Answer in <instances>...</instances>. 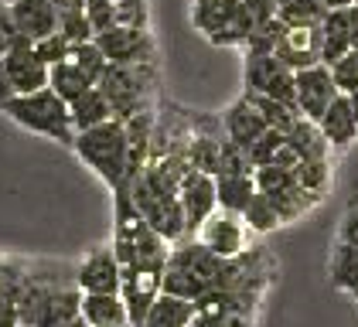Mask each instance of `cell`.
Masks as SVG:
<instances>
[{"mask_svg": "<svg viewBox=\"0 0 358 327\" xmlns=\"http://www.w3.org/2000/svg\"><path fill=\"white\" fill-rule=\"evenodd\" d=\"M348 99H352V109H355V123H358V92H352Z\"/></svg>", "mask_w": 358, "mask_h": 327, "instance_id": "cell-51", "label": "cell"}, {"mask_svg": "<svg viewBox=\"0 0 358 327\" xmlns=\"http://www.w3.org/2000/svg\"><path fill=\"white\" fill-rule=\"evenodd\" d=\"M3 116H10L17 126H24L31 133L48 136L55 143H65L72 147L76 143V123H72V109L69 103L58 96L55 89H38V92H28V96H14L0 106Z\"/></svg>", "mask_w": 358, "mask_h": 327, "instance_id": "cell-2", "label": "cell"}, {"mask_svg": "<svg viewBox=\"0 0 358 327\" xmlns=\"http://www.w3.org/2000/svg\"><path fill=\"white\" fill-rule=\"evenodd\" d=\"M222 130H225V136H229L232 143H239V147H246L249 150L259 136L270 130V123L263 119V112L256 109V103L243 92L232 106L222 112Z\"/></svg>", "mask_w": 358, "mask_h": 327, "instance_id": "cell-17", "label": "cell"}, {"mask_svg": "<svg viewBox=\"0 0 358 327\" xmlns=\"http://www.w3.org/2000/svg\"><path fill=\"white\" fill-rule=\"evenodd\" d=\"M127 327H130V324H127Z\"/></svg>", "mask_w": 358, "mask_h": 327, "instance_id": "cell-57", "label": "cell"}, {"mask_svg": "<svg viewBox=\"0 0 358 327\" xmlns=\"http://www.w3.org/2000/svg\"><path fill=\"white\" fill-rule=\"evenodd\" d=\"M331 286H338L341 293L358 300V249L348 242H338L331 249Z\"/></svg>", "mask_w": 358, "mask_h": 327, "instance_id": "cell-26", "label": "cell"}, {"mask_svg": "<svg viewBox=\"0 0 358 327\" xmlns=\"http://www.w3.org/2000/svg\"><path fill=\"white\" fill-rule=\"evenodd\" d=\"M338 242H348L358 249V198L348 201L345 215H341V225H338Z\"/></svg>", "mask_w": 358, "mask_h": 327, "instance_id": "cell-43", "label": "cell"}, {"mask_svg": "<svg viewBox=\"0 0 358 327\" xmlns=\"http://www.w3.org/2000/svg\"><path fill=\"white\" fill-rule=\"evenodd\" d=\"M328 68H331V79H334V85H338L341 96L358 92V52L355 48L345 54V58H338L334 65H328Z\"/></svg>", "mask_w": 358, "mask_h": 327, "instance_id": "cell-38", "label": "cell"}, {"mask_svg": "<svg viewBox=\"0 0 358 327\" xmlns=\"http://www.w3.org/2000/svg\"><path fill=\"white\" fill-rule=\"evenodd\" d=\"M55 3L58 14H65V10H85V0H52Z\"/></svg>", "mask_w": 358, "mask_h": 327, "instance_id": "cell-48", "label": "cell"}, {"mask_svg": "<svg viewBox=\"0 0 358 327\" xmlns=\"http://www.w3.org/2000/svg\"><path fill=\"white\" fill-rule=\"evenodd\" d=\"M287 143L297 150L301 161H331V143L324 140L321 126L307 116H297L294 126L287 130Z\"/></svg>", "mask_w": 358, "mask_h": 327, "instance_id": "cell-22", "label": "cell"}, {"mask_svg": "<svg viewBox=\"0 0 358 327\" xmlns=\"http://www.w3.org/2000/svg\"><path fill=\"white\" fill-rule=\"evenodd\" d=\"M113 10H116V27H140V31L150 27V3L147 0H116Z\"/></svg>", "mask_w": 358, "mask_h": 327, "instance_id": "cell-37", "label": "cell"}, {"mask_svg": "<svg viewBox=\"0 0 358 327\" xmlns=\"http://www.w3.org/2000/svg\"><path fill=\"white\" fill-rule=\"evenodd\" d=\"M154 82H157V61H147V65H110L96 85L110 99L113 116L130 119L140 109H154V103H150Z\"/></svg>", "mask_w": 358, "mask_h": 327, "instance_id": "cell-4", "label": "cell"}, {"mask_svg": "<svg viewBox=\"0 0 358 327\" xmlns=\"http://www.w3.org/2000/svg\"><path fill=\"white\" fill-rule=\"evenodd\" d=\"M222 263L212 249H205V245L198 242H188V239H181V242H174V249L167 252V266H181V270L188 272H198L201 279H208L212 286H215V276L222 272Z\"/></svg>", "mask_w": 358, "mask_h": 327, "instance_id": "cell-19", "label": "cell"}, {"mask_svg": "<svg viewBox=\"0 0 358 327\" xmlns=\"http://www.w3.org/2000/svg\"><path fill=\"white\" fill-rule=\"evenodd\" d=\"M328 7H348V3H355V0H324Z\"/></svg>", "mask_w": 358, "mask_h": 327, "instance_id": "cell-49", "label": "cell"}, {"mask_svg": "<svg viewBox=\"0 0 358 327\" xmlns=\"http://www.w3.org/2000/svg\"><path fill=\"white\" fill-rule=\"evenodd\" d=\"M34 52H38V58L52 68V65H58V61H65L69 54H72V41L62 34V31H52L48 38H41V41H34Z\"/></svg>", "mask_w": 358, "mask_h": 327, "instance_id": "cell-41", "label": "cell"}, {"mask_svg": "<svg viewBox=\"0 0 358 327\" xmlns=\"http://www.w3.org/2000/svg\"><path fill=\"white\" fill-rule=\"evenodd\" d=\"M127 191H130V198H134L137 212L143 215V221H147L167 245L188 239V221H185V208H181V198H178V194H161V191L150 188L143 177L130 181Z\"/></svg>", "mask_w": 358, "mask_h": 327, "instance_id": "cell-6", "label": "cell"}, {"mask_svg": "<svg viewBox=\"0 0 358 327\" xmlns=\"http://www.w3.org/2000/svg\"><path fill=\"white\" fill-rule=\"evenodd\" d=\"M328 10L331 7L324 0H280L276 3V17L290 27H321Z\"/></svg>", "mask_w": 358, "mask_h": 327, "instance_id": "cell-27", "label": "cell"}, {"mask_svg": "<svg viewBox=\"0 0 358 327\" xmlns=\"http://www.w3.org/2000/svg\"><path fill=\"white\" fill-rule=\"evenodd\" d=\"M161 290H164V293H171V297H181V300H192V303H198V300L212 290V283H208V279H201L198 272L181 270V266H164Z\"/></svg>", "mask_w": 358, "mask_h": 327, "instance_id": "cell-28", "label": "cell"}, {"mask_svg": "<svg viewBox=\"0 0 358 327\" xmlns=\"http://www.w3.org/2000/svg\"><path fill=\"white\" fill-rule=\"evenodd\" d=\"M79 314H83L85 327H127L130 324L127 303H123L120 293H83Z\"/></svg>", "mask_w": 358, "mask_h": 327, "instance_id": "cell-20", "label": "cell"}, {"mask_svg": "<svg viewBox=\"0 0 358 327\" xmlns=\"http://www.w3.org/2000/svg\"><path fill=\"white\" fill-rule=\"evenodd\" d=\"M192 21L212 45H239L243 48L249 34L256 31V21L243 0H194Z\"/></svg>", "mask_w": 358, "mask_h": 327, "instance_id": "cell-5", "label": "cell"}, {"mask_svg": "<svg viewBox=\"0 0 358 327\" xmlns=\"http://www.w3.org/2000/svg\"><path fill=\"white\" fill-rule=\"evenodd\" d=\"M76 283L83 293H120L123 266L113 252V245H99L76 266Z\"/></svg>", "mask_w": 358, "mask_h": 327, "instance_id": "cell-13", "label": "cell"}, {"mask_svg": "<svg viewBox=\"0 0 358 327\" xmlns=\"http://www.w3.org/2000/svg\"><path fill=\"white\" fill-rule=\"evenodd\" d=\"M58 31L72 41V48L96 38V34H92V24H89V17H85V10H65V14H58Z\"/></svg>", "mask_w": 358, "mask_h": 327, "instance_id": "cell-40", "label": "cell"}, {"mask_svg": "<svg viewBox=\"0 0 358 327\" xmlns=\"http://www.w3.org/2000/svg\"><path fill=\"white\" fill-rule=\"evenodd\" d=\"M352 52V31H348V7H331L321 21V65H334L338 58Z\"/></svg>", "mask_w": 358, "mask_h": 327, "instance_id": "cell-21", "label": "cell"}, {"mask_svg": "<svg viewBox=\"0 0 358 327\" xmlns=\"http://www.w3.org/2000/svg\"><path fill=\"white\" fill-rule=\"evenodd\" d=\"M294 79H297V112L307 116V119H314V123H317V119L324 116V109L341 96L334 79H331L328 65L301 68V72H294Z\"/></svg>", "mask_w": 358, "mask_h": 327, "instance_id": "cell-12", "label": "cell"}, {"mask_svg": "<svg viewBox=\"0 0 358 327\" xmlns=\"http://www.w3.org/2000/svg\"><path fill=\"white\" fill-rule=\"evenodd\" d=\"M85 17L92 24V34H103L116 27V10H113V0H85Z\"/></svg>", "mask_w": 358, "mask_h": 327, "instance_id": "cell-42", "label": "cell"}, {"mask_svg": "<svg viewBox=\"0 0 358 327\" xmlns=\"http://www.w3.org/2000/svg\"><path fill=\"white\" fill-rule=\"evenodd\" d=\"M273 54L290 68L301 72L310 65H321V27H283L276 38Z\"/></svg>", "mask_w": 358, "mask_h": 327, "instance_id": "cell-15", "label": "cell"}, {"mask_svg": "<svg viewBox=\"0 0 358 327\" xmlns=\"http://www.w3.org/2000/svg\"><path fill=\"white\" fill-rule=\"evenodd\" d=\"M283 143H287V133L283 130H266V133L259 136L252 147H249V161H252V170L256 167H266V164H273L276 161V154L283 150Z\"/></svg>", "mask_w": 358, "mask_h": 327, "instance_id": "cell-36", "label": "cell"}, {"mask_svg": "<svg viewBox=\"0 0 358 327\" xmlns=\"http://www.w3.org/2000/svg\"><path fill=\"white\" fill-rule=\"evenodd\" d=\"M89 85H92V82H89L83 72H79V65H76L72 58H65V61L52 65V72H48V89H55L65 103L79 99Z\"/></svg>", "mask_w": 358, "mask_h": 327, "instance_id": "cell-29", "label": "cell"}, {"mask_svg": "<svg viewBox=\"0 0 358 327\" xmlns=\"http://www.w3.org/2000/svg\"><path fill=\"white\" fill-rule=\"evenodd\" d=\"M113 3H116V0H113Z\"/></svg>", "mask_w": 358, "mask_h": 327, "instance_id": "cell-53", "label": "cell"}, {"mask_svg": "<svg viewBox=\"0 0 358 327\" xmlns=\"http://www.w3.org/2000/svg\"><path fill=\"white\" fill-rule=\"evenodd\" d=\"M31 279V266L28 263H17V259H0V297L7 300H21L24 286Z\"/></svg>", "mask_w": 358, "mask_h": 327, "instance_id": "cell-34", "label": "cell"}, {"mask_svg": "<svg viewBox=\"0 0 358 327\" xmlns=\"http://www.w3.org/2000/svg\"><path fill=\"white\" fill-rule=\"evenodd\" d=\"M3 68H7V79H10L17 96H28V92L45 89V85H48V72H52V68L38 58L34 41L21 38V34H17L14 45L3 52Z\"/></svg>", "mask_w": 358, "mask_h": 327, "instance_id": "cell-9", "label": "cell"}, {"mask_svg": "<svg viewBox=\"0 0 358 327\" xmlns=\"http://www.w3.org/2000/svg\"><path fill=\"white\" fill-rule=\"evenodd\" d=\"M0 327H21V310L7 297H0Z\"/></svg>", "mask_w": 358, "mask_h": 327, "instance_id": "cell-45", "label": "cell"}, {"mask_svg": "<svg viewBox=\"0 0 358 327\" xmlns=\"http://www.w3.org/2000/svg\"><path fill=\"white\" fill-rule=\"evenodd\" d=\"M317 126H321L324 140L331 143V150H345V147H352V143L358 140V123H355L352 99H348V96H338V99L324 109V116L317 119Z\"/></svg>", "mask_w": 358, "mask_h": 327, "instance_id": "cell-18", "label": "cell"}, {"mask_svg": "<svg viewBox=\"0 0 358 327\" xmlns=\"http://www.w3.org/2000/svg\"><path fill=\"white\" fill-rule=\"evenodd\" d=\"M348 31H352V48L358 52V3H348Z\"/></svg>", "mask_w": 358, "mask_h": 327, "instance_id": "cell-47", "label": "cell"}, {"mask_svg": "<svg viewBox=\"0 0 358 327\" xmlns=\"http://www.w3.org/2000/svg\"><path fill=\"white\" fill-rule=\"evenodd\" d=\"M276 3H280V0H276Z\"/></svg>", "mask_w": 358, "mask_h": 327, "instance_id": "cell-54", "label": "cell"}, {"mask_svg": "<svg viewBox=\"0 0 358 327\" xmlns=\"http://www.w3.org/2000/svg\"><path fill=\"white\" fill-rule=\"evenodd\" d=\"M294 177H297L301 188L324 194L331 184V161H301L294 167Z\"/></svg>", "mask_w": 358, "mask_h": 327, "instance_id": "cell-35", "label": "cell"}, {"mask_svg": "<svg viewBox=\"0 0 358 327\" xmlns=\"http://www.w3.org/2000/svg\"><path fill=\"white\" fill-rule=\"evenodd\" d=\"M14 38H17V31L10 24V10H7V3L0 0V54L14 45Z\"/></svg>", "mask_w": 358, "mask_h": 327, "instance_id": "cell-44", "label": "cell"}, {"mask_svg": "<svg viewBox=\"0 0 358 327\" xmlns=\"http://www.w3.org/2000/svg\"><path fill=\"white\" fill-rule=\"evenodd\" d=\"M246 239H249V228L243 215H236V212H215V215H208L201 221V228H198V242L205 245V249H212L219 259H236V256H243L246 252Z\"/></svg>", "mask_w": 358, "mask_h": 327, "instance_id": "cell-10", "label": "cell"}, {"mask_svg": "<svg viewBox=\"0 0 358 327\" xmlns=\"http://www.w3.org/2000/svg\"><path fill=\"white\" fill-rule=\"evenodd\" d=\"M7 10L14 31L28 41H41L52 31H58V10L52 0H10Z\"/></svg>", "mask_w": 358, "mask_h": 327, "instance_id": "cell-16", "label": "cell"}, {"mask_svg": "<svg viewBox=\"0 0 358 327\" xmlns=\"http://www.w3.org/2000/svg\"><path fill=\"white\" fill-rule=\"evenodd\" d=\"M69 109H72L76 133L92 130V126H99V123H106V119H116V116H113L110 99L103 96V89H99V85H89L79 99H72V103H69Z\"/></svg>", "mask_w": 358, "mask_h": 327, "instance_id": "cell-23", "label": "cell"}, {"mask_svg": "<svg viewBox=\"0 0 358 327\" xmlns=\"http://www.w3.org/2000/svg\"><path fill=\"white\" fill-rule=\"evenodd\" d=\"M72 150L110 191L127 188V130H123V119H106L92 130L76 133Z\"/></svg>", "mask_w": 358, "mask_h": 327, "instance_id": "cell-3", "label": "cell"}, {"mask_svg": "<svg viewBox=\"0 0 358 327\" xmlns=\"http://www.w3.org/2000/svg\"><path fill=\"white\" fill-rule=\"evenodd\" d=\"M252 181H256V191H263V194H283V191L297 188L294 167H276V164L256 167L252 170Z\"/></svg>", "mask_w": 358, "mask_h": 327, "instance_id": "cell-33", "label": "cell"}, {"mask_svg": "<svg viewBox=\"0 0 358 327\" xmlns=\"http://www.w3.org/2000/svg\"><path fill=\"white\" fill-rule=\"evenodd\" d=\"M246 96L252 99V103H256V109L263 112V119H266L273 130H283V133H287V130L294 126V119L301 116V112H297L294 106L280 103V99H273V96H259V92H246Z\"/></svg>", "mask_w": 358, "mask_h": 327, "instance_id": "cell-32", "label": "cell"}, {"mask_svg": "<svg viewBox=\"0 0 358 327\" xmlns=\"http://www.w3.org/2000/svg\"><path fill=\"white\" fill-rule=\"evenodd\" d=\"M69 58L79 65V72H83V75L92 82V85L103 79V72L110 68V58H106V54H103V48L96 45V38H92V41H83V45H76Z\"/></svg>", "mask_w": 358, "mask_h": 327, "instance_id": "cell-31", "label": "cell"}, {"mask_svg": "<svg viewBox=\"0 0 358 327\" xmlns=\"http://www.w3.org/2000/svg\"><path fill=\"white\" fill-rule=\"evenodd\" d=\"M96 45L110 58V65H147L157 61V45L150 27H110L103 34H96Z\"/></svg>", "mask_w": 358, "mask_h": 327, "instance_id": "cell-8", "label": "cell"}, {"mask_svg": "<svg viewBox=\"0 0 358 327\" xmlns=\"http://www.w3.org/2000/svg\"><path fill=\"white\" fill-rule=\"evenodd\" d=\"M192 327H194V324H192Z\"/></svg>", "mask_w": 358, "mask_h": 327, "instance_id": "cell-58", "label": "cell"}, {"mask_svg": "<svg viewBox=\"0 0 358 327\" xmlns=\"http://www.w3.org/2000/svg\"><path fill=\"white\" fill-rule=\"evenodd\" d=\"M116 198V225H113V252L120 259V266H167V242L143 221L137 212L130 191L120 188L113 191Z\"/></svg>", "mask_w": 358, "mask_h": 327, "instance_id": "cell-1", "label": "cell"}, {"mask_svg": "<svg viewBox=\"0 0 358 327\" xmlns=\"http://www.w3.org/2000/svg\"><path fill=\"white\" fill-rule=\"evenodd\" d=\"M355 3H358V0H355Z\"/></svg>", "mask_w": 358, "mask_h": 327, "instance_id": "cell-56", "label": "cell"}, {"mask_svg": "<svg viewBox=\"0 0 358 327\" xmlns=\"http://www.w3.org/2000/svg\"><path fill=\"white\" fill-rule=\"evenodd\" d=\"M219 174H252V161H249V150L232 143L229 136L222 140V157H219ZM215 174V177H219Z\"/></svg>", "mask_w": 358, "mask_h": 327, "instance_id": "cell-39", "label": "cell"}, {"mask_svg": "<svg viewBox=\"0 0 358 327\" xmlns=\"http://www.w3.org/2000/svg\"><path fill=\"white\" fill-rule=\"evenodd\" d=\"M17 92H14V85L7 79V68H3V54H0V106L7 103V99H14Z\"/></svg>", "mask_w": 358, "mask_h": 327, "instance_id": "cell-46", "label": "cell"}, {"mask_svg": "<svg viewBox=\"0 0 358 327\" xmlns=\"http://www.w3.org/2000/svg\"><path fill=\"white\" fill-rule=\"evenodd\" d=\"M161 266H127L123 270V283H120V297L127 303L130 314V327H143V317L150 310V303L161 297Z\"/></svg>", "mask_w": 358, "mask_h": 327, "instance_id": "cell-11", "label": "cell"}, {"mask_svg": "<svg viewBox=\"0 0 358 327\" xmlns=\"http://www.w3.org/2000/svg\"><path fill=\"white\" fill-rule=\"evenodd\" d=\"M243 221H246L249 232H256V235H266V232L280 228V215H276L273 198L263 194V191H256L252 201H249V208L243 212Z\"/></svg>", "mask_w": 358, "mask_h": 327, "instance_id": "cell-30", "label": "cell"}, {"mask_svg": "<svg viewBox=\"0 0 358 327\" xmlns=\"http://www.w3.org/2000/svg\"><path fill=\"white\" fill-rule=\"evenodd\" d=\"M21 327H24V324H21Z\"/></svg>", "mask_w": 358, "mask_h": 327, "instance_id": "cell-55", "label": "cell"}, {"mask_svg": "<svg viewBox=\"0 0 358 327\" xmlns=\"http://www.w3.org/2000/svg\"><path fill=\"white\" fill-rule=\"evenodd\" d=\"M62 327H85V321H83V314L76 317V321H69V324H62Z\"/></svg>", "mask_w": 358, "mask_h": 327, "instance_id": "cell-50", "label": "cell"}, {"mask_svg": "<svg viewBox=\"0 0 358 327\" xmlns=\"http://www.w3.org/2000/svg\"><path fill=\"white\" fill-rule=\"evenodd\" d=\"M215 194H219V208L222 212H236L243 215L256 194V181L252 174H219L215 177Z\"/></svg>", "mask_w": 358, "mask_h": 327, "instance_id": "cell-25", "label": "cell"}, {"mask_svg": "<svg viewBox=\"0 0 358 327\" xmlns=\"http://www.w3.org/2000/svg\"><path fill=\"white\" fill-rule=\"evenodd\" d=\"M194 324V303L181 297H171L161 290V297L150 303L143 327H192Z\"/></svg>", "mask_w": 358, "mask_h": 327, "instance_id": "cell-24", "label": "cell"}, {"mask_svg": "<svg viewBox=\"0 0 358 327\" xmlns=\"http://www.w3.org/2000/svg\"><path fill=\"white\" fill-rule=\"evenodd\" d=\"M3 3H10V0H3Z\"/></svg>", "mask_w": 358, "mask_h": 327, "instance_id": "cell-52", "label": "cell"}, {"mask_svg": "<svg viewBox=\"0 0 358 327\" xmlns=\"http://www.w3.org/2000/svg\"><path fill=\"white\" fill-rule=\"evenodd\" d=\"M181 208H185V221H188V235L201 228V221L219 212V194H215V177L201 174V170H188V177L181 181Z\"/></svg>", "mask_w": 358, "mask_h": 327, "instance_id": "cell-14", "label": "cell"}, {"mask_svg": "<svg viewBox=\"0 0 358 327\" xmlns=\"http://www.w3.org/2000/svg\"><path fill=\"white\" fill-rule=\"evenodd\" d=\"M243 79H246V92L273 96V99H280V103H287V106L297 109V79H294V72H290L276 54L246 52Z\"/></svg>", "mask_w": 358, "mask_h": 327, "instance_id": "cell-7", "label": "cell"}]
</instances>
